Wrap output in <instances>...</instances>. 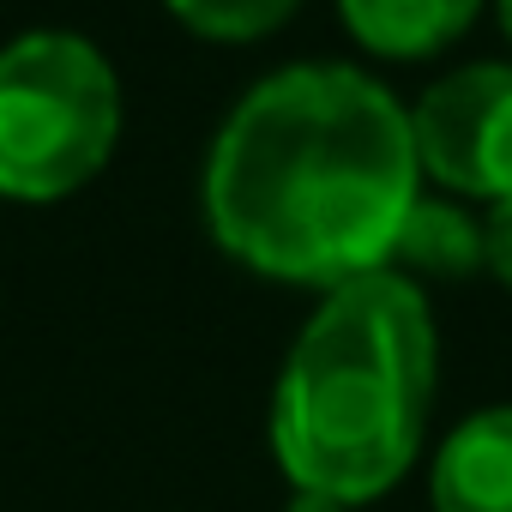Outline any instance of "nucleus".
Returning a JSON list of instances; mask_svg holds the SVG:
<instances>
[{
    "instance_id": "f257e3e1",
    "label": "nucleus",
    "mask_w": 512,
    "mask_h": 512,
    "mask_svg": "<svg viewBox=\"0 0 512 512\" xmlns=\"http://www.w3.org/2000/svg\"><path fill=\"white\" fill-rule=\"evenodd\" d=\"M416 181L410 109L356 67L308 61L229 109L205 157V223L247 272L338 290L386 272Z\"/></svg>"
},
{
    "instance_id": "f03ea898",
    "label": "nucleus",
    "mask_w": 512,
    "mask_h": 512,
    "mask_svg": "<svg viewBox=\"0 0 512 512\" xmlns=\"http://www.w3.org/2000/svg\"><path fill=\"white\" fill-rule=\"evenodd\" d=\"M434 356L428 302L404 272L326 290L272 398V452L284 476L344 506L386 494L428 434Z\"/></svg>"
},
{
    "instance_id": "7ed1b4c3",
    "label": "nucleus",
    "mask_w": 512,
    "mask_h": 512,
    "mask_svg": "<svg viewBox=\"0 0 512 512\" xmlns=\"http://www.w3.org/2000/svg\"><path fill=\"white\" fill-rule=\"evenodd\" d=\"M121 139V85L97 43L25 31L0 49V193L67 199L103 175Z\"/></svg>"
},
{
    "instance_id": "20e7f679",
    "label": "nucleus",
    "mask_w": 512,
    "mask_h": 512,
    "mask_svg": "<svg viewBox=\"0 0 512 512\" xmlns=\"http://www.w3.org/2000/svg\"><path fill=\"white\" fill-rule=\"evenodd\" d=\"M416 169L470 199H512V67H458L410 109Z\"/></svg>"
},
{
    "instance_id": "39448f33",
    "label": "nucleus",
    "mask_w": 512,
    "mask_h": 512,
    "mask_svg": "<svg viewBox=\"0 0 512 512\" xmlns=\"http://www.w3.org/2000/svg\"><path fill=\"white\" fill-rule=\"evenodd\" d=\"M434 512H512V404L446 434L434 458Z\"/></svg>"
},
{
    "instance_id": "423d86ee",
    "label": "nucleus",
    "mask_w": 512,
    "mask_h": 512,
    "mask_svg": "<svg viewBox=\"0 0 512 512\" xmlns=\"http://www.w3.org/2000/svg\"><path fill=\"white\" fill-rule=\"evenodd\" d=\"M338 7L362 49L386 61H422L470 31L482 0H338Z\"/></svg>"
},
{
    "instance_id": "0eeeda50",
    "label": "nucleus",
    "mask_w": 512,
    "mask_h": 512,
    "mask_svg": "<svg viewBox=\"0 0 512 512\" xmlns=\"http://www.w3.org/2000/svg\"><path fill=\"white\" fill-rule=\"evenodd\" d=\"M392 260L416 266V272H434V278H470L482 266V223L446 199H422L410 205L398 241H392Z\"/></svg>"
},
{
    "instance_id": "6e6552de",
    "label": "nucleus",
    "mask_w": 512,
    "mask_h": 512,
    "mask_svg": "<svg viewBox=\"0 0 512 512\" xmlns=\"http://www.w3.org/2000/svg\"><path fill=\"white\" fill-rule=\"evenodd\" d=\"M302 0H169V13L193 31V37H211V43H253L278 31Z\"/></svg>"
},
{
    "instance_id": "1a4fd4ad",
    "label": "nucleus",
    "mask_w": 512,
    "mask_h": 512,
    "mask_svg": "<svg viewBox=\"0 0 512 512\" xmlns=\"http://www.w3.org/2000/svg\"><path fill=\"white\" fill-rule=\"evenodd\" d=\"M482 266L512 290V199H494L482 217Z\"/></svg>"
},
{
    "instance_id": "9d476101",
    "label": "nucleus",
    "mask_w": 512,
    "mask_h": 512,
    "mask_svg": "<svg viewBox=\"0 0 512 512\" xmlns=\"http://www.w3.org/2000/svg\"><path fill=\"white\" fill-rule=\"evenodd\" d=\"M290 512H350L344 500H332V494H314V488H296V506Z\"/></svg>"
},
{
    "instance_id": "9b49d317",
    "label": "nucleus",
    "mask_w": 512,
    "mask_h": 512,
    "mask_svg": "<svg viewBox=\"0 0 512 512\" xmlns=\"http://www.w3.org/2000/svg\"><path fill=\"white\" fill-rule=\"evenodd\" d=\"M494 7H500V31L512 37V0H494Z\"/></svg>"
}]
</instances>
